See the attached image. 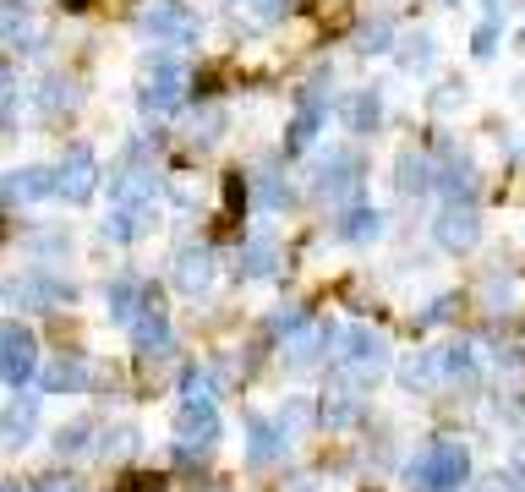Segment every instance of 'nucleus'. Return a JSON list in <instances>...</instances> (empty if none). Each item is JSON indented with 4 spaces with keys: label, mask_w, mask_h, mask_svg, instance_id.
I'll list each match as a JSON object with an SVG mask.
<instances>
[{
    "label": "nucleus",
    "mask_w": 525,
    "mask_h": 492,
    "mask_svg": "<svg viewBox=\"0 0 525 492\" xmlns=\"http://www.w3.org/2000/svg\"><path fill=\"white\" fill-rule=\"evenodd\" d=\"M465 482H471V454L460 443H433L411 465V492H460Z\"/></svg>",
    "instance_id": "f257e3e1"
},
{
    "label": "nucleus",
    "mask_w": 525,
    "mask_h": 492,
    "mask_svg": "<svg viewBox=\"0 0 525 492\" xmlns=\"http://www.w3.org/2000/svg\"><path fill=\"white\" fill-rule=\"evenodd\" d=\"M175 438H181V460L214 449L219 443V405L214 400H181V410H175Z\"/></svg>",
    "instance_id": "f03ea898"
},
{
    "label": "nucleus",
    "mask_w": 525,
    "mask_h": 492,
    "mask_svg": "<svg viewBox=\"0 0 525 492\" xmlns=\"http://www.w3.org/2000/svg\"><path fill=\"white\" fill-rule=\"evenodd\" d=\"M33 361H39V350H33V334L22 323H6V334H0V372H6L11 389H22V383L33 378Z\"/></svg>",
    "instance_id": "7ed1b4c3"
},
{
    "label": "nucleus",
    "mask_w": 525,
    "mask_h": 492,
    "mask_svg": "<svg viewBox=\"0 0 525 492\" xmlns=\"http://www.w3.org/2000/svg\"><path fill=\"white\" fill-rule=\"evenodd\" d=\"M433 236H438V246H449V252H471L476 236H482V219H476L471 203H449V208L438 214Z\"/></svg>",
    "instance_id": "20e7f679"
},
{
    "label": "nucleus",
    "mask_w": 525,
    "mask_h": 492,
    "mask_svg": "<svg viewBox=\"0 0 525 492\" xmlns=\"http://www.w3.org/2000/svg\"><path fill=\"white\" fill-rule=\"evenodd\" d=\"M132 345L143 350V356H170V350H175V339H170V323L159 318V312H148V318H137V323H132Z\"/></svg>",
    "instance_id": "39448f33"
},
{
    "label": "nucleus",
    "mask_w": 525,
    "mask_h": 492,
    "mask_svg": "<svg viewBox=\"0 0 525 492\" xmlns=\"http://www.w3.org/2000/svg\"><path fill=\"white\" fill-rule=\"evenodd\" d=\"M83 383H88L83 361H50V367H39V389L44 394H77Z\"/></svg>",
    "instance_id": "423d86ee"
},
{
    "label": "nucleus",
    "mask_w": 525,
    "mask_h": 492,
    "mask_svg": "<svg viewBox=\"0 0 525 492\" xmlns=\"http://www.w3.org/2000/svg\"><path fill=\"white\" fill-rule=\"evenodd\" d=\"M170 274H175V290H203V285H208V274H214V263H208L203 246H192V252L175 257Z\"/></svg>",
    "instance_id": "0eeeda50"
},
{
    "label": "nucleus",
    "mask_w": 525,
    "mask_h": 492,
    "mask_svg": "<svg viewBox=\"0 0 525 492\" xmlns=\"http://www.w3.org/2000/svg\"><path fill=\"white\" fill-rule=\"evenodd\" d=\"M93 192V159L88 154H72L61 164V197L66 203H83V197Z\"/></svg>",
    "instance_id": "6e6552de"
},
{
    "label": "nucleus",
    "mask_w": 525,
    "mask_h": 492,
    "mask_svg": "<svg viewBox=\"0 0 525 492\" xmlns=\"http://www.w3.org/2000/svg\"><path fill=\"white\" fill-rule=\"evenodd\" d=\"M110 301H115V323H126V328H132L137 318H148V312H154V307H143L148 290L137 285V279H132V285H126V279H121V285H110Z\"/></svg>",
    "instance_id": "1a4fd4ad"
},
{
    "label": "nucleus",
    "mask_w": 525,
    "mask_h": 492,
    "mask_svg": "<svg viewBox=\"0 0 525 492\" xmlns=\"http://www.w3.org/2000/svg\"><path fill=\"white\" fill-rule=\"evenodd\" d=\"M279 449H285V443H279V427L258 416V421H252V465H274Z\"/></svg>",
    "instance_id": "9d476101"
},
{
    "label": "nucleus",
    "mask_w": 525,
    "mask_h": 492,
    "mask_svg": "<svg viewBox=\"0 0 525 492\" xmlns=\"http://www.w3.org/2000/svg\"><path fill=\"white\" fill-rule=\"evenodd\" d=\"M378 214H372V208H345V219H340V236L345 241H372L378 236Z\"/></svg>",
    "instance_id": "9b49d317"
},
{
    "label": "nucleus",
    "mask_w": 525,
    "mask_h": 492,
    "mask_svg": "<svg viewBox=\"0 0 525 492\" xmlns=\"http://www.w3.org/2000/svg\"><path fill=\"white\" fill-rule=\"evenodd\" d=\"M334 345H340V356H345V361H378V339L361 334V328H345V334L334 339Z\"/></svg>",
    "instance_id": "f8f14e48"
},
{
    "label": "nucleus",
    "mask_w": 525,
    "mask_h": 492,
    "mask_svg": "<svg viewBox=\"0 0 525 492\" xmlns=\"http://www.w3.org/2000/svg\"><path fill=\"white\" fill-rule=\"evenodd\" d=\"M345 121L356 126V132H378V93H361V99L345 104Z\"/></svg>",
    "instance_id": "ddd939ff"
},
{
    "label": "nucleus",
    "mask_w": 525,
    "mask_h": 492,
    "mask_svg": "<svg viewBox=\"0 0 525 492\" xmlns=\"http://www.w3.org/2000/svg\"><path fill=\"white\" fill-rule=\"evenodd\" d=\"M438 186L454 197V203H465V197H471V164H465V159H454L449 170H438Z\"/></svg>",
    "instance_id": "4468645a"
},
{
    "label": "nucleus",
    "mask_w": 525,
    "mask_h": 492,
    "mask_svg": "<svg viewBox=\"0 0 525 492\" xmlns=\"http://www.w3.org/2000/svg\"><path fill=\"white\" fill-rule=\"evenodd\" d=\"M28 432H33V405L22 400V405L6 410V443H11V449H22V443H28Z\"/></svg>",
    "instance_id": "2eb2a0df"
},
{
    "label": "nucleus",
    "mask_w": 525,
    "mask_h": 492,
    "mask_svg": "<svg viewBox=\"0 0 525 492\" xmlns=\"http://www.w3.org/2000/svg\"><path fill=\"white\" fill-rule=\"evenodd\" d=\"M274 257H279L274 241H252V246H247V274H252V279H258V274H274V268H279Z\"/></svg>",
    "instance_id": "dca6fc26"
},
{
    "label": "nucleus",
    "mask_w": 525,
    "mask_h": 492,
    "mask_svg": "<svg viewBox=\"0 0 525 492\" xmlns=\"http://www.w3.org/2000/svg\"><path fill=\"white\" fill-rule=\"evenodd\" d=\"M55 449H61V454H88L93 449V427H88V421H72V427L55 438Z\"/></svg>",
    "instance_id": "f3484780"
},
{
    "label": "nucleus",
    "mask_w": 525,
    "mask_h": 492,
    "mask_svg": "<svg viewBox=\"0 0 525 492\" xmlns=\"http://www.w3.org/2000/svg\"><path fill=\"white\" fill-rule=\"evenodd\" d=\"M143 225H148L143 208H132V214L121 208V214H115V225H110V236H115V241H132V236H143Z\"/></svg>",
    "instance_id": "a211bd4d"
},
{
    "label": "nucleus",
    "mask_w": 525,
    "mask_h": 492,
    "mask_svg": "<svg viewBox=\"0 0 525 492\" xmlns=\"http://www.w3.org/2000/svg\"><path fill=\"white\" fill-rule=\"evenodd\" d=\"M361 416V400H345V394H334L329 400V427H345V421Z\"/></svg>",
    "instance_id": "6ab92c4d"
},
{
    "label": "nucleus",
    "mask_w": 525,
    "mask_h": 492,
    "mask_svg": "<svg viewBox=\"0 0 525 492\" xmlns=\"http://www.w3.org/2000/svg\"><path fill=\"white\" fill-rule=\"evenodd\" d=\"M121 492H165V476H126Z\"/></svg>",
    "instance_id": "aec40b11"
},
{
    "label": "nucleus",
    "mask_w": 525,
    "mask_h": 492,
    "mask_svg": "<svg viewBox=\"0 0 525 492\" xmlns=\"http://www.w3.org/2000/svg\"><path fill=\"white\" fill-rule=\"evenodd\" d=\"M33 492H77V482H72V476H39Z\"/></svg>",
    "instance_id": "412c9836"
},
{
    "label": "nucleus",
    "mask_w": 525,
    "mask_h": 492,
    "mask_svg": "<svg viewBox=\"0 0 525 492\" xmlns=\"http://www.w3.org/2000/svg\"><path fill=\"white\" fill-rule=\"evenodd\" d=\"M400 186H405V192H416V186H422V159H405L400 164Z\"/></svg>",
    "instance_id": "4be33fe9"
},
{
    "label": "nucleus",
    "mask_w": 525,
    "mask_h": 492,
    "mask_svg": "<svg viewBox=\"0 0 525 492\" xmlns=\"http://www.w3.org/2000/svg\"><path fill=\"white\" fill-rule=\"evenodd\" d=\"M126 449H137V427H121V432H115V454H126Z\"/></svg>",
    "instance_id": "5701e85b"
},
{
    "label": "nucleus",
    "mask_w": 525,
    "mask_h": 492,
    "mask_svg": "<svg viewBox=\"0 0 525 492\" xmlns=\"http://www.w3.org/2000/svg\"><path fill=\"white\" fill-rule=\"evenodd\" d=\"M476 55H493V28H476V44H471Z\"/></svg>",
    "instance_id": "b1692460"
},
{
    "label": "nucleus",
    "mask_w": 525,
    "mask_h": 492,
    "mask_svg": "<svg viewBox=\"0 0 525 492\" xmlns=\"http://www.w3.org/2000/svg\"><path fill=\"white\" fill-rule=\"evenodd\" d=\"M6 492H22V487H6Z\"/></svg>",
    "instance_id": "393cba45"
},
{
    "label": "nucleus",
    "mask_w": 525,
    "mask_h": 492,
    "mask_svg": "<svg viewBox=\"0 0 525 492\" xmlns=\"http://www.w3.org/2000/svg\"><path fill=\"white\" fill-rule=\"evenodd\" d=\"M520 476H525V465H520Z\"/></svg>",
    "instance_id": "a878e982"
}]
</instances>
